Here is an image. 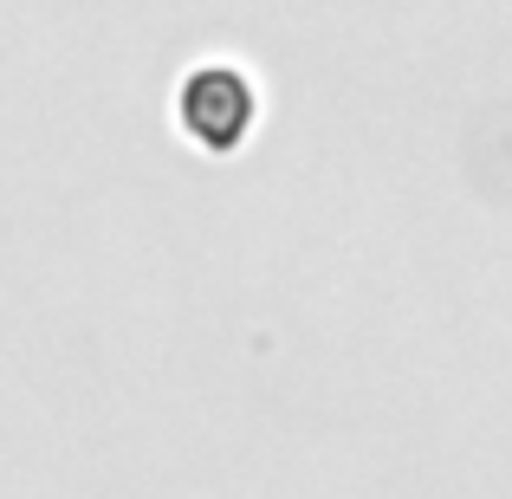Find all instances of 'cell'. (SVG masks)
I'll return each mask as SVG.
<instances>
[{
	"instance_id": "6da1fadb",
	"label": "cell",
	"mask_w": 512,
	"mask_h": 499,
	"mask_svg": "<svg viewBox=\"0 0 512 499\" xmlns=\"http://www.w3.org/2000/svg\"><path fill=\"white\" fill-rule=\"evenodd\" d=\"M182 124H188V137L208 143V150H234L253 124V85L234 65H201L182 85Z\"/></svg>"
}]
</instances>
